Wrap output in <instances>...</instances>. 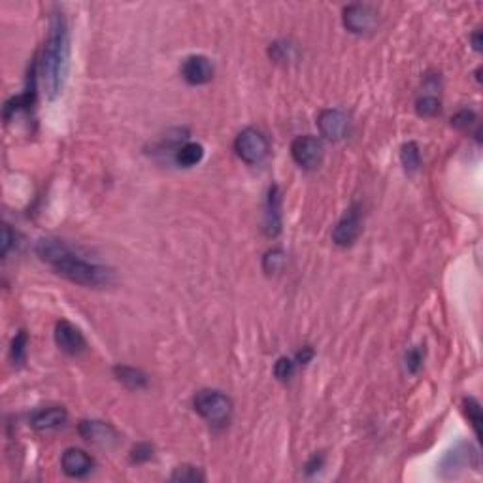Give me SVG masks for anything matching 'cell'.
Segmentation results:
<instances>
[{
	"label": "cell",
	"instance_id": "cell-29",
	"mask_svg": "<svg viewBox=\"0 0 483 483\" xmlns=\"http://www.w3.org/2000/svg\"><path fill=\"white\" fill-rule=\"evenodd\" d=\"M323 462H325V457L321 455V453H319V455H314V457L306 462V474H314V472H317V470H321Z\"/></svg>",
	"mask_w": 483,
	"mask_h": 483
},
{
	"label": "cell",
	"instance_id": "cell-24",
	"mask_svg": "<svg viewBox=\"0 0 483 483\" xmlns=\"http://www.w3.org/2000/svg\"><path fill=\"white\" fill-rule=\"evenodd\" d=\"M294 361L289 357H279L276 364H274V376L278 377L279 381H289L294 376Z\"/></svg>",
	"mask_w": 483,
	"mask_h": 483
},
{
	"label": "cell",
	"instance_id": "cell-17",
	"mask_svg": "<svg viewBox=\"0 0 483 483\" xmlns=\"http://www.w3.org/2000/svg\"><path fill=\"white\" fill-rule=\"evenodd\" d=\"M113 374H115V377L119 379L121 384L127 385L128 389H143L148 385L145 374L140 372V370L130 368V366H115Z\"/></svg>",
	"mask_w": 483,
	"mask_h": 483
},
{
	"label": "cell",
	"instance_id": "cell-26",
	"mask_svg": "<svg viewBox=\"0 0 483 483\" xmlns=\"http://www.w3.org/2000/svg\"><path fill=\"white\" fill-rule=\"evenodd\" d=\"M153 457V447L150 444H138L134 445V449L130 453V460L140 464V462H145Z\"/></svg>",
	"mask_w": 483,
	"mask_h": 483
},
{
	"label": "cell",
	"instance_id": "cell-27",
	"mask_svg": "<svg viewBox=\"0 0 483 483\" xmlns=\"http://www.w3.org/2000/svg\"><path fill=\"white\" fill-rule=\"evenodd\" d=\"M14 240H15V236H14V233H12V228H10V225L2 226V244H0V251H2V257L8 255V251H10V248L14 246Z\"/></svg>",
	"mask_w": 483,
	"mask_h": 483
},
{
	"label": "cell",
	"instance_id": "cell-1",
	"mask_svg": "<svg viewBox=\"0 0 483 483\" xmlns=\"http://www.w3.org/2000/svg\"><path fill=\"white\" fill-rule=\"evenodd\" d=\"M70 59V34H68L67 17L62 12H53L49 21V36L44 45L40 60V75L44 82L47 98H55L62 91Z\"/></svg>",
	"mask_w": 483,
	"mask_h": 483
},
{
	"label": "cell",
	"instance_id": "cell-30",
	"mask_svg": "<svg viewBox=\"0 0 483 483\" xmlns=\"http://www.w3.org/2000/svg\"><path fill=\"white\" fill-rule=\"evenodd\" d=\"M311 357H314V349H311L309 346H304L301 351L296 353V362H301V364H308V362L311 361Z\"/></svg>",
	"mask_w": 483,
	"mask_h": 483
},
{
	"label": "cell",
	"instance_id": "cell-21",
	"mask_svg": "<svg viewBox=\"0 0 483 483\" xmlns=\"http://www.w3.org/2000/svg\"><path fill=\"white\" fill-rule=\"evenodd\" d=\"M415 112L421 117H434L436 113H440V100L434 95H425L415 102Z\"/></svg>",
	"mask_w": 483,
	"mask_h": 483
},
{
	"label": "cell",
	"instance_id": "cell-19",
	"mask_svg": "<svg viewBox=\"0 0 483 483\" xmlns=\"http://www.w3.org/2000/svg\"><path fill=\"white\" fill-rule=\"evenodd\" d=\"M287 263V255L283 249L274 248L270 251H266V255L263 257V270L272 276V274H279L283 270V266Z\"/></svg>",
	"mask_w": 483,
	"mask_h": 483
},
{
	"label": "cell",
	"instance_id": "cell-16",
	"mask_svg": "<svg viewBox=\"0 0 483 483\" xmlns=\"http://www.w3.org/2000/svg\"><path fill=\"white\" fill-rule=\"evenodd\" d=\"M204 158V148L196 142L183 143L176 150V163L183 168H193Z\"/></svg>",
	"mask_w": 483,
	"mask_h": 483
},
{
	"label": "cell",
	"instance_id": "cell-5",
	"mask_svg": "<svg viewBox=\"0 0 483 483\" xmlns=\"http://www.w3.org/2000/svg\"><path fill=\"white\" fill-rule=\"evenodd\" d=\"M291 155L294 163L304 168V170H314L323 163L325 148L323 142L316 136H298L291 143Z\"/></svg>",
	"mask_w": 483,
	"mask_h": 483
},
{
	"label": "cell",
	"instance_id": "cell-12",
	"mask_svg": "<svg viewBox=\"0 0 483 483\" xmlns=\"http://www.w3.org/2000/svg\"><path fill=\"white\" fill-rule=\"evenodd\" d=\"M55 344L59 346L60 351L68 355H80L87 349V342L80 329L64 319L55 325Z\"/></svg>",
	"mask_w": 483,
	"mask_h": 483
},
{
	"label": "cell",
	"instance_id": "cell-11",
	"mask_svg": "<svg viewBox=\"0 0 483 483\" xmlns=\"http://www.w3.org/2000/svg\"><path fill=\"white\" fill-rule=\"evenodd\" d=\"M317 125H319L321 136H325L331 142L344 140L347 136V130H349V119H347L346 113L340 112V110H323L319 113Z\"/></svg>",
	"mask_w": 483,
	"mask_h": 483
},
{
	"label": "cell",
	"instance_id": "cell-31",
	"mask_svg": "<svg viewBox=\"0 0 483 483\" xmlns=\"http://www.w3.org/2000/svg\"><path fill=\"white\" fill-rule=\"evenodd\" d=\"M472 42H474V47H475V49L480 51V49H482V40H480V30H478V32H475L474 36H472Z\"/></svg>",
	"mask_w": 483,
	"mask_h": 483
},
{
	"label": "cell",
	"instance_id": "cell-13",
	"mask_svg": "<svg viewBox=\"0 0 483 483\" xmlns=\"http://www.w3.org/2000/svg\"><path fill=\"white\" fill-rule=\"evenodd\" d=\"M281 191L278 185H272L268 189V196H266V204H264V233L270 238H276L281 233V225H283V213H281Z\"/></svg>",
	"mask_w": 483,
	"mask_h": 483
},
{
	"label": "cell",
	"instance_id": "cell-6",
	"mask_svg": "<svg viewBox=\"0 0 483 483\" xmlns=\"http://www.w3.org/2000/svg\"><path fill=\"white\" fill-rule=\"evenodd\" d=\"M80 436L87 440L89 444L100 445V447H113L119 444V432L117 429L106 421L87 419L80 423Z\"/></svg>",
	"mask_w": 483,
	"mask_h": 483
},
{
	"label": "cell",
	"instance_id": "cell-22",
	"mask_svg": "<svg viewBox=\"0 0 483 483\" xmlns=\"http://www.w3.org/2000/svg\"><path fill=\"white\" fill-rule=\"evenodd\" d=\"M170 480L172 482H204V474L200 468L183 464V467H178L174 470Z\"/></svg>",
	"mask_w": 483,
	"mask_h": 483
},
{
	"label": "cell",
	"instance_id": "cell-14",
	"mask_svg": "<svg viewBox=\"0 0 483 483\" xmlns=\"http://www.w3.org/2000/svg\"><path fill=\"white\" fill-rule=\"evenodd\" d=\"M181 75L189 85H204L213 78V64L204 55H191L181 64Z\"/></svg>",
	"mask_w": 483,
	"mask_h": 483
},
{
	"label": "cell",
	"instance_id": "cell-9",
	"mask_svg": "<svg viewBox=\"0 0 483 483\" xmlns=\"http://www.w3.org/2000/svg\"><path fill=\"white\" fill-rule=\"evenodd\" d=\"M344 27L353 34H366L376 27L377 15L366 4H351L344 10Z\"/></svg>",
	"mask_w": 483,
	"mask_h": 483
},
{
	"label": "cell",
	"instance_id": "cell-25",
	"mask_svg": "<svg viewBox=\"0 0 483 483\" xmlns=\"http://www.w3.org/2000/svg\"><path fill=\"white\" fill-rule=\"evenodd\" d=\"M423 359H425V351L421 349V346L412 347L406 353V370L410 374H417L419 368L423 366Z\"/></svg>",
	"mask_w": 483,
	"mask_h": 483
},
{
	"label": "cell",
	"instance_id": "cell-4",
	"mask_svg": "<svg viewBox=\"0 0 483 483\" xmlns=\"http://www.w3.org/2000/svg\"><path fill=\"white\" fill-rule=\"evenodd\" d=\"M234 151H236V155H238L244 163H248V165H259V163H263L264 158L268 157L270 143H268L266 136H264L261 130L248 127L236 136V140H234Z\"/></svg>",
	"mask_w": 483,
	"mask_h": 483
},
{
	"label": "cell",
	"instance_id": "cell-8",
	"mask_svg": "<svg viewBox=\"0 0 483 483\" xmlns=\"http://www.w3.org/2000/svg\"><path fill=\"white\" fill-rule=\"evenodd\" d=\"M478 464V453L472 449V445L467 442H460L459 445H455L451 451L445 453V457L440 462V472L444 478H453L457 475L460 470H464L470 464Z\"/></svg>",
	"mask_w": 483,
	"mask_h": 483
},
{
	"label": "cell",
	"instance_id": "cell-20",
	"mask_svg": "<svg viewBox=\"0 0 483 483\" xmlns=\"http://www.w3.org/2000/svg\"><path fill=\"white\" fill-rule=\"evenodd\" d=\"M27 346H29V336H27V332L25 331H19L15 334V338L12 340V349H10L14 364H23V362H25Z\"/></svg>",
	"mask_w": 483,
	"mask_h": 483
},
{
	"label": "cell",
	"instance_id": "cell-15",
	"mask_svg": "<svg viewBox=\"0 0 483 483\" xmlns=\"http://www.w3.org/2000/svg\"><path fill=\"white\" fill-rule=\"evenodd\" d=\"M68 419L67 410L62 406H49L44 410H38L36 414H32L30 417V427L40 430V432H47V430H55L62 427Z\"/></svg>",
	"mask_w": 483,
	"mask_h": 483
},
{
	"label": "cell",
	"instance_id": "cell-3",
	"mask_svg": "<svg viewBox=\"0 0 483 483\" xmlns=\"http://www.w3.org/2000/svg\"><path fill=\"white\" fill-rule=\"evenodd\" d=\"M193 406L196 414L210 425H225L231 421V415H233V400L228 399L225 392L215 391V389L196 392Z\"/></svg>",
	"mask_w": 483,
	"mask_h": 483
},
{
	"label": "cell",
	"instance_id": "cell-28",
	"mask_svg": "<svg viewBox=\"0 0 483 483\" xmlns=\"http://www.w3.org/2000/svg\"><path fill=\"white\" fill-rule=\"evenodd\" d=\"M475 119V115H474V112H468V110H462L460 113H457L455 117H453V125L457 128H467L472 121Z\"/></svg>",
	"mask_w": 483,
	"mask_h": 483
},
{
	"label": "cell",
	"instance_id": "cell-10",
	"mask_svg": "<svg viewBox=\"0 0 483 483\" xmlns=\"http://www.w3.org/2000/svg\"><path fill=\"white\" fill-rule=\"evenodd\" d=\"M60 468L68 478H85L93 472L95 468V459L91 457L89 453L83 451L80 447H68L67 451L62 453L60 457Z\"/></svg>",
	"mask_w": 483,
	"mask_h": 483
},
{
	"label": "cell",
	"instance_id": "cell-18",
	"mask_svg": "<svg viewBox=\"0 0 483 483\" xmlns=\"http://www.w3.org/2000/svg\"><path fill=\"white\" fill-rule=\"evenodd\" d=\"M400 163L408 174L417 172L421 168V151L415 142H406L400 148Z\"/></svg>",
	"mask_w": 483,
	"mask_h": 483
},
{
	"label": "cell",
	"instance_id": "cell-23",
	"mask_svg": "<svg viewBox=\"0 0 483 483\" xmlns=\"http://www.w3.org/2000/svg\"><path fill=\"white\" fill-rule=\"evenodd\" d=\"M464 414H467V417L472 423L475 434L482 436V408L478 404V400L464 399Z\"/></svg>",
	"mask_w": 483,
	"mask_h": 483
},
{
	"label": "cell",
	"instance_id": "cell-7",
	"mask_svg": "<svg viewBox=\"0 0 483 483\" xmlns=\"http://www.w3.org/2000/svg\"><path fill=\"white\" fill-rule=\"evenodd\" d=\"M362 231V219L361 211L357 206H351L349 210L344 213V217L340 219L334 231H332V242L340 246V248H347L357 242V238L361 236Z\"/></svg>",
	"mask_w": 483,
	"mask_h": 483
},
{
	"label": "cell",
	"instance_id": "cell-2",
	"mask_svg": "<svg viewBox=\"0 0 483 483\" xmlns=\"http://www.w3.org/2000/svg\"><path fill=\"white\" fill-rule=\"evenodd\" d=\"M51 268L62 278L85 287H106L113 281L112 268L104 264L91 263L89 259L80 255L75 248L67 257H62L59 263L53 264Z\"/></svg>",
	"mask_w": 483,
	"mask_h": 483
}]
</instances>
